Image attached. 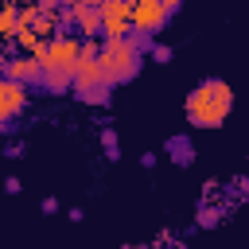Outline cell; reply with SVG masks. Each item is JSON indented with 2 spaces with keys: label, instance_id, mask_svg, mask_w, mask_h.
<instances>
[{
  "label": "cell",
  "instance_id": "6da1fadb",
  "mask_svg": "<svg viewBox=\"0 0 249 249\" xmlns=\"http://www.w3.org/2000/svg\"><path fill=\"white\" fill-rule=\"evenodd\" d=\"M183 109H187V121L195 128H218L230 117V109H233V89H230L226 78H202L187 93V105Z\"/></svg>",
  "mask_w": 249,
  "mask_h": 249
},
{
  "label": "cell",
  "instance_id": "7a4b0ae2",
  "mask_svg": "<svg viewBox=\"0 0 249 249\" xmlns=\"http://www.w3.org/2000/svg\"><path fill=\"white\" fill-rule=\"evenodd\" d=\"M148 39L140 35H128V39H101V70L109 78V86H121V82H132L144 66V54H148Z\"/></svg>",
  "mask_w": 249,
  "mask_h": 249
},
{
  "label": "cell",
  "instance_id": "3957f363",
  "mask_svg": "<svg viewBox=\"0 0 249 249\" xmlns=\"http://www.w3.org/2000/svg\"><path fill=\"white\" fill-rule=\"evenodd\" d=\"M179 12V0H136L132 4V35L156 43V35L167 27V19Z\"/></svg>",
  "mask_w": 249,
  "mask_h": 249
},
{
  "label": "cell",
  "instance_id": "277c9868",
  "mask_svg": "<svg viewBox=\"0 0 249 249\" xmlns=\"http://www.w3.org/2000/svg\"><path fill=\"white\" fill-rule=\"evenodd\" d=\"M27 101H31V89H27V86L0 78V132H4V136L16 132V121H19V113L27 109Z\"/></svg>",
  "mask_w": 249,
  "mask_h": 249
},
{
  "label": "cell",
  "instance_id": "5b68a950",
  "mask_svg": "<svg viewBox=\"0 0 249 249\" xmlns=\"http://www.w3.org/2000/svg\"><path fill=\"white\" fill-rule=\"evenodd\" d=\"M101 39H128L132 35V4L124 0H101Z\"/></svg>",
  "mask_w": 249,
  "mask_h": 249
},
{
  "label": "cell",
  "instance_id": "8992f818",
  "mask_svg": "<svg viewBox=\"0 0 249 249\" xmlns=\"http://www.w3.org/2000/svg\"><path fill=\"white\" fill-rule=\"evenodd\" d=\"M0 78L19 82V86H27V89H39L43 66H39V58H31V54H8V58L0 62Z\"/></svg>",
  "mask_w": 249,
  "mask_h": 249
},
{
  "label": "cell",
  "instance_id": "52a82bcc",
  "mask_svg": "<svg viewBox=\"0 0 249 249\" xmlns=\"http://www.w3.org/2000/svg\"><path fill=\"white\" fill-rule=\"evenodd\" d=\"M0 39L4 43L19 39V4H4V12H0Z\"/></svg>",
  "mask_w": 249,
  "mask_h": 249
},
{
  "label": "cell",
  "instance_id": "ba28073f",
  "mask_svg": "<svg viewBox=\"0 0 249 249\" xmlns=\"http://www.w3.org/2000/svg\"><path fill=\"white\" fill-rule=\"evenodd\" d=\"M167 152H171V160H175L179 167H191V163H195V144H191V140H187L183 132L167 140Z\"/></svg>",
  "mask_w": 249,
  "mask_h": 249
},
{
  "label": "cell",
  "instance_id": "9c48e42d",
  "mask_svg": "<svg viewBox=\"0 0 249 249\" xmlns=\"http://www.w3.org/2000/svg\"><path fill=\"white\" fill-rule=\"evenodd\" d=\"M101 144H105V156L117 160V128H101Z\"/></svg>",
  "mask_w": 249,
  "mask_h": 249
},
{
  "label": "cell",
  "instance_id": "30bf717a",
  "mask_svg": "<svg viewBox=\"0 0 249 249\" xmlns=\"http://www.w3.org/2000/svg\"><path fill=\"white\" fill-rule=\"evenodd\" d=\"M148 54H152L156 62H167V58H171V47H167V43H152V47H148Z\"/></svg>",
  "mask_w": 249,
  "mask_h": 249
},
{
  "label": "cell",
  "instance_id": "8fae6325",
  "mask_svg": "<svg viewBox=\"0 0 249 249\" xmlns=\"http://www.w3.org/2000/svg\"><path fill=\"white\" fill-rule=\"evenodd\" d=\"M4 156H8V160H19V156H23V144H16V140H12V144L4 148Z\"/></svg>",
  "mask_w": 249,
  "mask_h": 249
},
{
  "label": "cell",
  "instance_id": "7c38bea8",
  "mask_svg": "<svg viewBox=\"0 0 249 249\" xmlns=\"http://www.w3.org/2000/svg\"><path fill=\"white\" fill-rule=\"evenodd\" d=\"M4 191H8V195H19V179L8 175V179H4Z\"/></svg>",
  "mask_w": 249,
  "mask_h": 249
}]
</instances>
